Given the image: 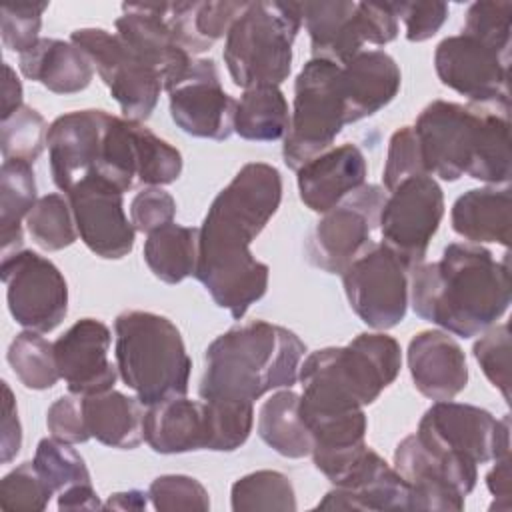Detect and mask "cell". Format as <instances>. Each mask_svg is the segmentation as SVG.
<instances>
[{
    "instance_id": "1",
    "label": "cell",
    "mask_w": 512,
    "mask_h": 512,
    "mask_svg": "<svg viewBox=\"0 0 512 512\" xmlns=\"http://www.w3.org/2000/svg\"><path fill=\"white\" fill-rule=\"evenodd\" d=\"M280 202V172L266 162H248L216 194L198 228L194 276L234 320H242L268 290L270 268L250 252V244Z\"/></svg>"
},
{
    "instance_id": "2",
    "label": "cell",
    "mask_w": 512,
    "mask_h": 512,
    "mask_svg": "<svg viewBox=\"0 0 512 512\" xmlns=\"http://www.w3.org/2000/svg\"><path fill=\"white\" fill-rule=\"evenodd\" d=\"M410 304L416 316L460 338L480 336L510 306L508 254H494L472 242H452L438 262L410 272Z\"/></svg>"
},
{
    "instance_id": "3",
    "label": "cell",
    "mask_w": 512,
    "mask_h": 512,
    "mask_svg": "<svg viewBox=\"0 0 512 512\" xmlns=\"http://www.w3.org/2000/svg\"><path fill=\"white\" fill-rule=\"evenodd\" d=\"M412 128L426 174L446 182L468 174L486 184H508L510 106L434 100Z\"/></svg>"
},
{
    "instance_id": "4",
    "label": "cell",
    "mask_w": 512,
    "mask_h": 512,
    "mask_svg": "<svg viewBox=\"0 0 512 512\" xmlns=\"http://www.w3.org/2000/svg\"><path fill=\"white\" fill-rule=\"evenodd\" d=\"M306 344L288 328L254 320L210 342L200 380L202 400L252 402L298 382Z\"/></svg>"
},
{
    "instance_id": "5",
    "label": "cell",
    "mask_w": 512,
    "mask_h": 512,
    "mask_svg": "<svg viewBox=\"0 0 512 512\" xmlns=\"http://www.w3.org/2000/svg\"><path fill=\"white\" fill-rule=\"evenodd\" d=\"M400 366V344L384 332H362L346 346L308 354L298 370L302 420L372 404L396 380Z\"/></svg>"
},
{
    "instance_id": "6",
    "label": "cell",
    "mask_w": 512,
    "mask_h": 512,
    "mask_svg": "<svg viewBox=\"0 0 512 512\" xmlns=\"http://www.w3.org/2000/svg\"><path fill=\"white\" fill-rule=\"evenodd\" d=\"M118 374L144 406L186 396L192 360L180 330L166 318L126 310L114 320Z\"/></svg>"
},
{
    "instance_id": "7",
    "label": "cell",
    "mask_w": 512,
    "mask_h": 512,
    "mask_svg": "<svg viewBox=\"0 0 512 512\" xmlns=\"http://www.w3.org/2000/svg\"><path fill=\"white\" fill-rule=\"evenodd\" d=\"M300 26V2H246L222 50L232 82L244 90L280 86L292 70V44Z\"/></svg>"
},
{
    "instance_id": "8",
    "label": "cell",
    "mask_w": 512,
    "mask_h": 512,
    "mask_svg": "<svg viewBox=\"0 0 512 512\" xmlns=\"http://www.w3.org/2000/svg\"><path fill=\"white\" fill-rule=\"evenodd\" d=\"M346 126L340 66L312 58L296 76L290 126L282 144L284 164L298 170L332 148Z\"/></svg>"
},
{
    "instance_id": "9",
    "label": "cell",
    "mask_w": 512,
    "mask_h": 512,
    "mask_svg": "<svg viewBox=\"0 0 512 512\" xmlns=\"http://www.w3.org/2000/svg\"><path fill=\"white\" fill-rule=\"evenodd\" d=\"M414 434L432 452L474 464L510 456V416L496 418L472 404L434 402L420 418Z\"/></svg>"
},
{
    "instance_id": "10",
    "label": "cell",
    "mask_w": 512,
    "mask_h": 512,
    "mask_svg": "<svg viewBox=\"0 0 512 512\" xmlns=\"http://www.w3.org/2000/svg\"><path fill=\"white\" fill-rule=\"evenodd\" d=\"M386 196L382 186L362 184L324 212L306 242L310 264L328 274H342L372 244Z\"/></svg>"
},
{
    "instance_id": "11",
    "label": "cell",
    "mask_w": 512,
    "mask_h": 512,
    "mask_svg": "<svg viewBox=\"0 0 512 512\" xmlns=\"http://www.w3.org/2000/svg\"><path fill=\"white\" fill-rule=\"evenodd\" d=\"M444 216V194L430 174H418L388 192L378 228L382 244L412 272L426 258Z\"/></svg>"
},
{
    "instance_id": "12",
    "label": "cell",
    "mask_w": 512,
    "mask_h": 512,
    "mask_svg": "<svg viewBox=\"0 0 512 512\" xmlns=\"http://www.w3.org/2000/svg\"><path fill=\"white\" fill-rule=\"evenodd\" d=\"M400 258L380 244H370L342 272V286L354 314L374 330L398 326L408 310L410 278Z\"/></svg>"
},
{
    "instance_id": "13",
    "label": "cell",
    "mask_w": 512,
    "mask_h": 512,
    "mask_svg": "<svg viewBox=\"0 0 512 512\" xmlns=\"http://www.w3.org/2000/svg\"><path fill=\"white\" fill-rule=\"evenodd\" d=\"M92 60L98 76L118 102L124 118L148 120L164 90L160 78L120 38L104 28H78L70 34Z\"/></svg>"
},
{
    "instance_id": "14",
    "label": "cell",
    "mask_w": 512,
    "mask_h": 512,
    "mask_svg": "<svg viewBox=\"0 0 512 512\" xmlns=\"http://www.w3.org/2000/svg\"><path fill=\"white\" fill-rule=\"evenodd\" d=\"M0 276L8 310L16 324L34 332H52L68 312V284L62 272L32 250L2 256Z\"/></svg>"
},
{
    "instance_id": "15",
    "label": "cell",
    "mask_w": 512,
    "mask_h": 512,
    "mask_svg": "<svg viewBox=\"0 0 512 512\" xmlns=\"http://www.w3.org/2000/svg\"><path fill=\"white\" fill-rule=\"evenodd\" d=\"M394 470L408 486V510H462L478 480V464L436 454L416 434L398 442Z\"/></svg>"
},
{
    "instance_id": "16",
    "label": "cell",
    "mask_w": 512,
    "mask_h": 512,
    "mask_svg": "<svg viewBox=\"0 0 512 512\" xmlns=\"http://www.w3.org/2000/svg\"><path fill=\"white\" fill-rule=\"evenodd\" d=\"M434 68L440 82L466 96L470 104L510 106V54L462 32L436 46Z\"/></svg>"
},
{
    "instance_id": "17",
    "label": "cell",
    "mask_w": 512,
    "mask_h": 512,
    "mask_svg": "<svg viewBox=\"0 0 512 512\" xmlns=\"http://www.w3.org/2000/svg\"><path fill=\"white\" fill-rule=\"evenodd\" d=\"M80 240L100 258L120 260L134 248L136 228L124 212V192L90 174L66 192Z\"/></svg>"
},
{
    "instance_id": "18",
    "label": "cell",
    "mask_w": 512,
    "mask_h": 512,
    "mask_svg": "<svg viewBox=\"0 0 512 512\" xmlns=\"http://www.w3.org/2000/svg\"><path fill=\"white\" fill-rule=\"evenodd\" d=\"M174 124L196 138L226 140L234 132L236 100L226 94L214 60L198 58L186 78L168 92Z\"/></svg>"
},
{
    "instance_id": "19",
    "label": "cell",
    "mask_w": 512,
    "mask_h": 512,
    "mask_svg": "<svg viewBox=\"0 0 512 512\" xmlns=\"http://www.w3.org/2000/svg\"><path fill=\"white\" fill-rule=\"evenodd\" d=\"M118 38L156 72L166 92L178 86L194 58L170 30L160 4H122V16L114 22Z\"/></svg>"
},
{
    "instance_id": "20",
    "label": "cell",
    "mask_w": 512,
    "mask_h": 512,
    "mask_svg": "<svg viewBox=\"0 0 512 512\" xmlns=\"http://www.w3.org/2000/svg\"><path fill=\"white\" fill-rule=\"evenodd\" d=\"M110 328L96 318L74 322L56 342L54 356L60 378L72 394H98L114 388L118 366L108 358Z\"/></svg>"
},
{
    "instance_id": "21",
    "label": "cell",
    "mask_w": 512,
    "mask_h": 512,
    "mask_svg": "<svg viewBox=\"0 0 512 512\" xmlns=\"http://www.w3.org/2000/svg\"><path fill=\"white\" fill-rule=\"evenodd\" d=\"M110 114L104 110H76L58 116L46 134L54 184L66 194L96 168Z\"/></svg>"
},
{
    "instance_id": "22",
    "label": "cell",
    "mask_w": 512,
    "mask_h": 512,
    "mask_svg": "<svg viewBox=\"0 0 512 512\" xmlns=\"http://www.w3.org/2000/svg\"><path fill=\"white\" fill-rule=\"evenodd\" d=\"M318 510H408V486L402 476L372 448H366Z\"/></svg>"
},
{
    "instance_id": "23",
    "label": "cell",
    "mask_w": 512,
    "mask_h": 512,
    "mask_svg": "<svg viewBox=\"0 0 512 512\" xmlns=\"http://www.w3.org/2000/svg\"><path fill=\"white\" fill-rule=\"evenodd\" d=\"M406 360L416 390L434 402L452 400L468 384L466 354L448 332L422 330L414 334Z\"/></svg>"
},
{
    "instance_id": "24",
    "label": "cell",
    "mask_w": 512,
    "mask_h": 512,
    "mask_svg": "<svg viewBox=\"0 0 512 512\" xmlns=\"http://www.w3.org/2000/svg\"><path fill=\"white\" fill-rule=\"evenodd\" d=\"M366 160L356 144H340L296 170L300 200L318 214L334 208L366 180Z\"/></svg>"
},
{
    "instance_id": "25",
    "label": "cell",
    "mask_w": 512,
    "mask_h": 512,
    "mask_svg": "<svg viewBox=\"0 0 512 512\" xmlns=\"http://www.w3.org/2000/svg\"><path fill=\"white\" fill-rule=\"evenodd\" d=\"M346 124L368 118L388 106L402 84L396 60L384 50H362L340 66Z\"/></svg>"
},
{
    "instance_id": "26",
    "label": "cell",
    "mask_w": 512,
    "mask_h": 512,
    "mask_svg": "<svg viewBox=\"0 0 512 512\" xmlns=\"http://www.w3.org/2000/svg\"><path fill=\"white\" fill-rule=\"evenodd\" d=\"M144 440L158 454L206 450L208 422L204 400L174 396L146 406Z\"/></svg>"
},
{
    "instance_id": "27",
    "label": "cell",
    "mask_w": 512,
    "mask_h": 512,
    "mask_svg": "<svg viewBox=\"0 0 512 512\" xmlns=\"http://www.w3.org/2000/svg\"><path fill=\"white\" fill-rule=\"evenodd\" d=\"M300 10L310 36L312 58L344 66L350 58L362 52L364 40L356 18V2H300Z\"/></svg>"
},
{
    "instance_id": "28",
    "label": "cell",
    "mask_w": 512,
    "mask_h": 512,
    "mask_svg": "<svg viewBox=\"0 0 512 512\" xmlns=\"http://www.w3.org/2000/svg\"><path fill=\"white\" fill-rule=\"evenodd\" d=\"M20 72L40 82L54 94H76L90 86L94 64L74 42L40 38L30 50L20 54Z\"/></svg>"
},
{
    "instance_id": "29",
    "label": "cell",
    "mask_w": 512,
    "mask_h": 512,
    "mask_svg": "<svg viewBox=\"0 0 512 512\" xmlns=\"http://www.w3.org/2000/svg\"><path fill=\"white\" fill-rule=\"evenodd\" d=\"M82 408L88 434L100 444L132 450L144 442L146 408L138 398L110 388L82 396Z\"/></svg>"
},
{
    "instance_id": "30",
    "label": "cell",
    "mask_w": 512,
    "mask_h": 512,
    "mask_svg": "<svg viewBox=\"0 0 512 512\" xmlns=\"http://www.w3.org/2000/svg\"><path fill=\"white\" fill-rule=\"evenodd\" d=\"M452 228L472 244L496 242L508 248L512 200L508 188H472L456 198L450 212Z\"/></svg>"
},
{
    "instance_id": "31",
    "label": "cell",
    "mask_w": 512,
    "mask_h": 512,
    "mask_svg": "<svg viewBox=\"0 0 512 512\" xmlns=\"http://www.w3.org/2000/svg\"><path fill=\"white\" fill-rule=\"evenodd\" d=\"M246 2H162L164 18L180 46L194 54L206 52L218 38L228 34Z\"/></svg>"
},
{
    "instance_id": "32",
    "label": "cell",
    "mask_w": 512,
    "mask_h": 512,
    "mask_svg": "<svg viewBox=\"0 0 512 512\" xmlns=\"http://www.w3.org/2000/svg\"><path fill=\"white\" fill-rule=\"evenodd\" d=\"M258 436L280 456H310L314 438L300 414V394L280 388L264 400L258 412Z\"/></svg>"
},
{
    "instance_id": "33",
    "label": "cell",
    "mask_w": 512,
    "mask_h": 512,
    "mask_svg": "<svg viewBox=\"0 0 512 512\" xmlns=\"http://www.w3.org/2000/svg\"><path fill=\"white\" fill-rule=\"evenodd\" d=\"M146 236L144 262L158 280L178 284L188 276H194L198 260V228L170 222Z\"/></svg>"
},
{
    "instance_id": "34",
    "label": "cell",
    "mask_w": 512,
    "mask_h": 512,
    "mask_svg": "<svg viewBox=\"0 0 512 512\" xmlns=\"http://www.w3.org/2000/svg\"><path fill=\"white\" fill-rule=\"evenodd\" d=\"M290 126L288 102L278 86L246 88L236 100L234 132L252 142H274L286 136Z\"/></svg>"
},
{
    "instance_id": "35",
    "label": "cell",
    "mask_w": 512,
    "mask_h": 512,
    "mask_svg": "<svg viewBox=\"0 0 512 512\" xmlns=\"http://www.w3.org/2000/svg\"><path fill=\"white\" fill-rule=\"evenodd\" d=\"M36 200L32 164L24 160H4L0 168L2 256L22 250V220H26Z\"/></svg>"
},
{
    "instance_id": "36",
    "label": "cell",
    "mask_w": 512,
    "mask_h": 512,
    "mask_svg": "<svg viewBox=\"0 0 512 512\" xmlns=\"http://www.w3.org/2000/svg\"><path fill=\"white\" fill-rule=\"evenodd\" d=\"M6 360L28 390H48L60 380L54 342H48L42 332L24 330L16 334L8 346Z\"/></svg>"
},
{
    "instance_id": "37",
    "label": "cell",
    "mask_w": 512,
    "mask_h": 512,
    "mask_svg": "<svg viewBox=\"0 0 512 512\" xmlns=\"http://www.w3.org/2000/svg\"><path fill=\"white\" fill-rule=\"evenodd\" d=\"M24 224L34 244L46 252L64 250L78 238L70 202L66 196L56 192L40 196L28 212Z\"/></svg>"
},
{
    "instance_id": "38",
    "label": "cell",
    "mask_w": 512,
    "mask_h": 512,
    "mask_svg": "<svg viewBox=\"0 0 512 512\" xmlns=\"http://www.w3.org/2000/svg\"><path fill=\"white\" fill-rule=\"evenodd\" d=\"M234 512L244 510H296V494L290 478L278 470H256L232 484Z\"/></svg>"
},
{
    "instance_id": "39",
    "label": "cell",
    "mask_w": 512,
    "mask_h": 512,
    "mask_svg": "<svg viewBox=\"0 0 512 512\" xmlns=\"http://www.w3.org/2000/svg\"><path fill=\"white\" fill-rule=\"evenodd\" d=\"M208 422V444L212 452H232L240 448L254 424L252 402L242 400H204Z\"/></svg>"
},
{
    "instance_id": "40",
    "label": "cell",
    "mask_w": 512,
    "mask_h": 512,
    "mask_svg": "<svg viewBox=\"0 0 512 512\" xmlns=\"http://www.w3.org/2000/svg\"><path fill=\"white\" fill-rule=\"evenodd\" d=\"M32 462L54 494H60L62 490L76 484L92 482L84 458L68 442L56 438H42L36 446Z\"/></svg>"
},
{
    "instance_id": "41",
    "label": "cell",
    "mask_w": 512,
    "mask_h": 512,
    "mask_svg": "<svg viewBox=\"0 0 512 512\" xmlns=\"http://www.w3.org/2000/svg\"><path fill=\"white\" fill-rule=\"evenodd\" d=\"M48 126L40 112L22 104L0 126V150L4 160L34 164L46 146Z\"/></svg>"
},
{
    "instance_id": "42",
    "label": "cell",
    "mask_w": 512,
    "mask_h": 512,
    "mask_svg": "<svg viewBox=\"0 0 512 512\" xmlns=\"http://www.w3.org/2000/svg\"><path fill=\"white\" fill-rule=\"evenodd\" d=\"M136 158V184L166 186L176 182L182 174V154L142 122H136Z\"/></svg>"
},
{
    "instance_id": "43",
    "label": "cell",
    "mask_w": 512,
    "mask_h": 512,
    "mask_svg": "<svg viewBox=\"0 0 512 512\" xmlns=\"http://www.w3.org/2000/svg\"><path fill=\"white\" fill-rule=\"evenodd\" d=\"M54 492L38 474L34 462H22L8 472L0 482L2 510H30L40 512L48 506Z\"/></svg>"
},
{
    "instance_id": "44",
    "label": "cell",
    "mask_w": 512,
    "mask_h": 512,
    "mask_svg": "<svg viewBox=\"0 0 512 512\" xmlns=\"http://www.w3.org/2000/svg\"><path fill=\"white\" fill-rule=\"evenodd\" d=\"M474 358L490 384L510 400V328L506 322L494 324L474 342Z\"/></svg>"
},
{
    "instance_id": "45",
    "label": "cell",
    "mask_w": 512,
    "mask_h": 512,
    "mask_svg": "<svg viewBox=\"0 0 512 512\" xmlns=\"http://www.w3.org/2000/svg\"><path fill=\"white\" fill-rule=\"evenodd\" d=\"M512 30V2H474L470 4L464 20V34L510 54Z\"/></svg>"
},
{
    "instance_id": "46",
    "label": "cell",
    "mask_w": 512,
    "mask_h": 512,
    "mask_svg": "<svg viewBox=\"0 0 512 512\" xmlns=\"http://www.w3.org/2000/svg\"><path fill=\"white\" fill-rule=\"evenodd\" d=\"M48 2H4L0 8V32L8 50L24 54L40 40L42 14Z\"/></svg>"
},
{
    "instance_id": "47",
    "label": "cell",
    "mask_w": 512,
    "mask_h": 512,
    "mask_svg": "<svg viewBox=\"0 0 512 512\" xmlns=\"http://www.w3.org/2000/svg\"><path fill=\"white\" fill-rule=\"evenodd\" d=\"M148 498L160 512L210 508L208 490L196 478L186 474H164L154 478L148 486Z\"/></svg>"
},
{
    "instance_id": "48",
    "label": "cell",
    "mask_w": 512,
    "mask_h": 512,
    "mask_svg": "<svg viewBox=\"0 0 512 512\" xmlns=\"http://www.w3.org/2000/svg\"><path fill=\"white\" fill-rule=\"evenodd\" d=\"M418 174H426L422 154H420V144L414 134V128L402 126L392 134L388 142V154H386V164L382 172L384 190L390 192L406 178H412Z\"/></svg>"
},
{
    "instance_id": "49",
    "label": "cell",
    "mask_w": 512,
    "mask_h": 512,
    "mask_svg": "<svg viewBox=\"0 0 512 512\" xmlns=\"http://www.w3.org/2000/svg\"><path fill=\"white\" fill-rule=\"evenodd\" d=\"M176 216V200L160 186H148L138 192L130 202V222L138 232L150 234Z\"/></svg>"
},
{
    "instance_id": "50",
    "label": "cell",
    "mask_w": 512,
    "mask_h": 512,
    "mask_svg": "<svg viewBox=\"0 0 512 512\" xmlns=\"http://www.w3.org/2000/svg\"><path fill=\"white\" fill-rule=\"evenodd\" d=\"M46 426L52 438L68 442V444H82L90 440L82 396L80 394H66L54 400L46 412Z\"/></svg>"
},
{
    "instance_id": "51",
    "label": "cell",
    "mask_w": 512,
    "mask_h": 512,
    "mask_svg": "<svg viewBox=\"0 0 512 512\" xmlns=\"http://www.w3.org/2000/svg\"><path fill=\"white\" fill-rule=\"evenodd\" d=\"M398 20L404 22L406 38L410 42H424L432 38L448 18V4L444 2H392Z\"/></svg>"
},
{
    "instance_id": "52",
    "label": "cell",
    "mask_w": 512,
    "mask_h": 512,
    "mask_svg": "<svg viewBox=\"0 0 512 512\" xmlns=\"http://www.w3.org/2000/svg\"><path fill=\"white\" fill-rule=\"evenodd\" d=\"M356 18L364 44L384 46L398 36V16L392 2H356Z\"/></svg>"
},
{
    "instance_id": "53",
    "label": "cell",
    "mask_w": 512,
    "mask_h": 512,
    "mask_svg": "<svg viewBox=\"0 0 512 512\" xmlns=\"http://www.w3.org/2000/svg\"><path fill=\"white\" fill-rule=\"evenodd\" d=\"M2 392H4V404H2V436H0L2 456H0V460H2V464H8L20 452L22 426L18 420L14 394L6 382H2Z\"/></svg>"
},
{
    "instance_id": "54",
    "label": "cell",
    "mask_w": 512,
    "mask_h": 512,
    "mask_svg": "<svg viewBox=\"0 0 512 512\" xmlns=\"http://www.w3.org/2000/svg\"><path fill=\"white\" fill-rule=\"evenodd\" d=\"M486 486L494 496L490 510H510L512 506V484H510V456L494 460V466L486 474Z\"/></svg>"
},
{
    "instance_id": "55",
    "label": "cell",
    "mask_w": 512,
    "mask_h": 512,
    "mask_svg": "<svg viewBox=\"0 0 512 512\" xmlns=\"http://www.w3.org/2000/svg\"><path fill=\"white\" fill-rule=\"evenodd\" d=\"M58 508L60 510H100L104 504L100 502L92 482L90 484H76L66 488L58 494Z\"/></svg>"
},
{
    "instance_id": "56",
    "label": "cell",
    "mask_w": 512,
    "mask_h": 512,
    "mask_svg": "<svg viewBox=\"0 0 512 512\" xmlns=\"http://www.w3.org/2000/svg\"><path fill=\"white\" fill-rule=\"evenodd\" d=\"M22 106V84L12 70V66L4 64V82H2V120L8 118L14 110Z\"/></svg>"
},
{
    "instance_id": "57",
    "label": "cell",
    "mask_w": 512,
    "mask_h": 512,
    "mask_svg": "<svg viewBox=\"0 0 512 512\" xmlns=\"http://www.w3.org/2000/svg\"><path fill=\"white\" fill-rule=\"evenodd\" d=\"M148 492L142 490H128V492H116L108 498L104 508L112 510H144L148 504Z\"/></svg>"
}]
</instances>
